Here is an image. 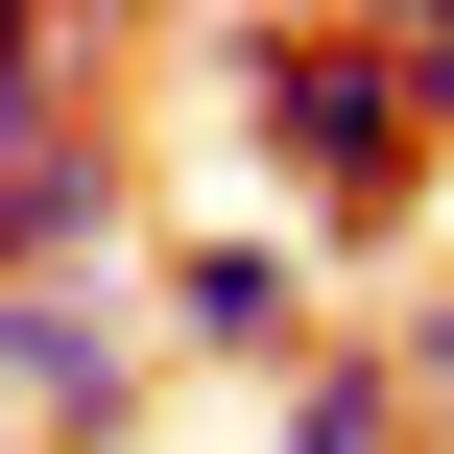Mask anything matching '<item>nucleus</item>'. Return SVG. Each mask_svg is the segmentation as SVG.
Wrapping results in <instances>:
<instances>
[{
  "label": "nucleus",
  "instance_id": "obj_1",
  "mask_svg": "<svg viewBox=\"0 0 454 454\" xmlns=\"http://www.w3.org/2000/svg\"><path fill=\"white\" fill-rule=\"evenodd\" d=\"M215 120L263 144V192H311V239H431V192H454L383 24H215Z\"/></svg>",
  "mask_w": 454,
  "mask_h": 454
},
{
  "label": "nucleus",
  "instance_id": "obj_2",
  "mask_svg": "<svg viewBox=\"0 0 454 454\" xmlns=\"http://www.w3.org/2000/svg\"><path fill=\"white\" fill-rule=\"evenodd\" d=\"M120 215H144V168L72 96V24L0 0V287H120Z\"/></svg>",
  "mask_w": 454,
  "mask_h": 454
},
{
  "label": "nucleus",
  "instance_id": "obj_3",
  "mask_svg": "<svg viewBox=\"0 0 454 454\" xmlns=\"http://www.w3.org/2000/svg\"><path fill=\"white\" fill-rule=\"evenodd\" d=\"M120 311H144V359L287 383V359H311V239H287V215H215V239H168V263H120Z\"/></svg>",
  "mask_w": 454,
  "mask_h": 454
},
{
  "label": "nucleus",
  "instance_id": "obj_4",
  "mask_svg": "<svg viewBox=\"0 0 454 454\" xmlns=\"http://www.w3.org/2000/svg\"><path fill=\"white\" fill-rule=\"evenodd\" d=\"M0 407H24V454H120L144 431V311L120 287H0Z\"/></svg>",
  "mask_w": 454,
  "mask_h": 454
},
{
  "label": "nucleus",
  "instance_id": "obj_5",
  "mask_svg": "<svg viewBox=\"0 0 454 454\" xmlns=\"http://www.w3.org/2000/svg\"><path fill=\"white\" fill-rule=\"evenodd\" d=\"M263 454H431V431H407V383H383L359 335H311V359L263 383Z\"/></svg>",
  "mask_w": 454,
  "mask_h": 454
},
{
  "label": "nucleus",
  "instance_id": "obj_6",
  "mask_svg": "<svg viewBox=\"0 0 454 454\" xmlns=\"http://www.w3.org/2000/svg\"><path fill=\"white\" fill-rule=\"evenodd\" d=\"M359 359H383V383H407V431H454V287H407V311H383V335H359Z\"/></svg>",
  "mask_w": 454,
  "mask_h": 454
},
{
  "label": "nucleus",
  "instance_id": "obj_7",
  "mask_svg": "<svg viewBox=\"0 0 454 454\" xmlns=\"http://www.w3.org/2000/svg\"><path fill=\"white\" fill-rule=\"evenodd\" d=\"M431 454H454V431H431Z\"/></svg>",
  "mask_w": 454,
  "mask_h": 454
}]
</instances>
